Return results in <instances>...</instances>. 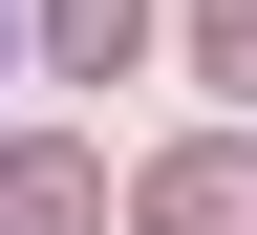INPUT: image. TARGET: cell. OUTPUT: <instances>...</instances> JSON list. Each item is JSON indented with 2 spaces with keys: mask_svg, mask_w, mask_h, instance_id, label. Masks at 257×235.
Masks as SVG:
<instances>
[{
  "mask_svg": "<svg viewBox=\"0 0 257 235\" xmlns=\"http://www.w3.org/2000/svg\"><path fill=\"white\" fill-rule=\"evenodd\" d=\"M43 64H64V86H107V64H150V0H43Z\"/></svg>",
  "mask_w": 257,
  "mask_h": 235,
  "instance_id": "cell-3",
  "label": "cell"
},
{
  "mask_svg": "<svg viewBox=\"0 0 257 235\" xmlns=\"http://www.w3.org/2000/svg\"><path fill=\"white\" fill-rule=\"evenodd\" d=\"M0 235H107V171L86 150H0Z\"/></svg>",
  "mask_w": 257,
  "mask_h": 235,
  "instance_id": "cell-2",
  "label": "cell"
},
{
  "mask_svg": "<svg viewBox=\"0 0 257 235\" xmlns=\"http://www.w3.org/2000/svg\"><path fill=\"white\" fill-rule=\"evenodd\" d=\"M172 43L214 64V86H236V107H257V0H172Z\"/></svg>",
  "mask_w": 257,
  "mask_h": 235,
  "instance_id": "cell-4",
  "label": "cell"
},
{
  "mask_svg": "<svg viewBox=\"0 0 257 235\" xmlns=\"http://www.w3.org/2000/svg\"><path fill=\"white\" fill-rule=\"evenodd\" d=\"M128 235H257V150H172L128 192Z\"/></svg>",
  "mask_w": 257,
  "mask_h": 235,
  "instance_id": "cell-1",
  "label": "cell"
}]
</instances>
